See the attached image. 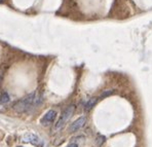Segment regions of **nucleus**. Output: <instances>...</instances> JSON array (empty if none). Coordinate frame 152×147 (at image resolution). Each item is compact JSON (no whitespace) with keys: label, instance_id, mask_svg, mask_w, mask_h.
<instances>
[{"label":"nucleus","instance_id":"nucleus-4","mask_svg":"<svg viewBox=\"0 0 152 147\" xmlns=\"http://www.w3.org/2000/svg\"><path fill=\"white\" fill-rule=\"evenodd\" d=\"M56 117H57V112L55 110H50L43 115L41 119H40V124L43 127H48L50 124L55 121Z\"/></svg>","mask_w":152,"mask_h":147},{"label":"nucleus","instance_id":"nucleus-7","mask_svg":"<svg viewBox=\"0 0 152 147\" xmlns=\"http://www.w3.org/2000/svg\"><path fill=\"white\" fill-rule=\"evenodd\" d=\"M10 101V95L7 93H2L0 96V103H6V102Z\"/></svg>","mask_w":152,"mask_h":147},{"label":"nucleus","instance_id":"nucleus-2","mask_svg":"<svg viewBox=\"0 0 152 147\" xmlns=\"http://www.w3.org/2000/svg\"><path fill=\"white\" fill-rule=\"evenodd\" d=\"M74 112H75V105H70L67 107L63 112H62V114L60 115V118L58 120L57 124H56V127H55L56 130H61L65 124L68 122V120L72 117Z\"/></svg>","mask_w":152,"mask_h":147},{"label":"nucleus","instance_id":"nucleus-11","mask_svg":"<svg viewBox=\"0 0 152 147\" xmlns=\"http://www.w3.org/2000/svg\"><path fill=\"white\" fill-rule=\"evenodd\" d=\"M18 147H23V146H18Z\"/></svg>","mask_w":152,"mask_h":147},{"label":"nucleus","instance_id":"nucleus-3","mask_svg":"<svg viewBox=\"0 0 152 147\" xmlns=\"http://www.w3.org/2000/svg\"><path fill=\"white\" fill-rule=\"evenodd\" d=\"M22 142L32 144V145H34L36 147L43 146V142L40 139V137H38L36 134H33V133H26L25 135L22 137Z\"/></svg>","mask_w":152,"mask_h":147},{"label":"nucleus","instance_id":"nucleus-8","mask_svg":"<svg viewBox=\"0 0 152 147\" xmlns=\"http://www.w3.org/2000/svg\"><path fill=\"white\" fill-rule=\"evenodd\" d=\"M112 93H113V90H109V91H107V92H105L104 94H102L101 97L104 98V97H106V96H109L110 94H112Z\"/></svg>","mask_w":152,"mask_h":147},{"label":"nucleus","instance_id":"nucleus-9","mask_svg":"<svg viewBox=\"0 0 152 147\" xmlns=\"http://www.w3.org/2000/svg\"><path fill=\"white\" fill-rule=\"evenodd\" d=\"M67 147H78L77 144H70V145H68Z\"/></svg>","mask_w":152,"mask_h":147},{"label":"nucleus","instance_id":"nucleus-6","mask_svg":"<svg viewBox=\"0 0 152 147\" xmlns=\"http://www.w3.org/2000/svg\"><path fill=\"white\" fill-rule=\"evenodd\" d=\"M98 99H99V98H97V97H93L91 99H89L88 101V103H86V110L88 111V110H91L93 107H95V105L98 102Z\"/></svg>","mask_w":152,"mask_h":147},{"label":"nucleus","instance_id":"nucleus-5","mask_svg":"<svg viewBox=\"0 0 152 147\" xmlns=\"http://www.w3.org/2000/svg\"><path fill=\"white\" fill-rule=\"evenodd\" d=\"M86 124V117H84V116L79 117V118L76 119L73 124H71V126L69 127V132H70V133L77 132L78 130H80L81 128H83Z\"/></svg>","mask_w":152,"mask_h":147},{"label":"nucleus","instance_id":"nucleus-1","mask_svg":"<svg viewBox=\"0 0 152 147\" xmlns=\"http://www.w3.org/2000/svg\"><path fill=\"white\" fill-rule=\"evenodd\" d=\"M36 102V94L32 93L30 95L26 96V97L22 98L21 100H19L18 102H15L13 105V109L19 113H24L27 112L29 109L32 108L33 104Z\"/></svg>","mask_w":152,"mask_h":147},{"label":"nucleus","instance_id":"nucleus-10","mask_svg":"<svg viewBox=\"0 0 152 147\" xmlns=\"http://www.w3.org/2000/svg\"><path fill=\"white\" fill-rule=\"evenodd\" d=\"M0 81H1V75H0Z\"/></svg>","mask_w":152,"mask_h":147}]
</instances>
